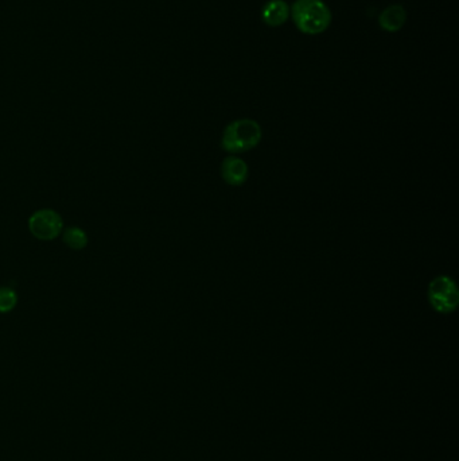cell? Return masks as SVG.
I'll return each instance as SVG.
<instances>
[{
  "instance_id": "1",
  "label": "cell",
  "mask_w": 459,
  "mask_h": 461,
  "mask_svg": "<svg viewBox=\"0 0 459 461\" xmlns=\"http://www.w3.org/2000/svg\"><path fill=\"white\" fill-rule=\"evenodd\" d=\"M290 14L297 30L307 35H318L331 23V11L322 0H295Z\"/></svg>"
},
{
  "instance_id": "2",
  "label": "cell",
  "mask_w": 459,
  "mask_h": 461,
  "mask_svg": "<svg viewBox=\"0 0 459 461\" xmlns=\"http://www.w3.org/2000/svg\"><path fill=\"white\" fill-rule=\"evenodd\" d=\"M262 136V127L256 120L239 119L225 127L221 136V149L231 156H239L257 147Z\"/></svg>"
},
{
  "instance_id": "3",
  "label": "cell",
  "mask_w": 459,
  "mask_h": 461,
  "mask_svg": "<svg viewBox=\"0 0 459 461\" xmlns=\"http://www.w3.org/2000/svg\"><path fill=\"white\" fill-rule=\"evenodd\" d=\"M427 299L432 309L440 314L453 313L459 303L457 283L447 275L435 276L427 289Z\"/></svg>"
},
{
  "instance_id": "4",
  "label": "cell",
  "mask_w": 459,
  "mask_h": 461,
  "mask_svg": "<svg viewBox=\"0 0 459 461\" xmlns=\"http://www.w3.org/2000/svg\"><path fill=\"white\" fill-rule=\"evenodd\" d=\"M31 235L42 242L55 241L64 231V221L53 209H39L28 218Z\"/></svg>"
},
{
  "instance_id": "5",
  "label": "cell",
  "mask_w": 459,
  "mask_h": 461,
  "mask_svg": "<svg viewBox=\"0 0 459 461\" xmlns=\"http://www.w3.org/2000/svg\"><path fill=\"white\" fill-rule=\"evenodd\" d=\"M219 173L226 185L232 188H239L246 182L249 169L243 158L237 156H228L221 162Z\"/></svg>"
},
{
  "instance_id": "6",
  "label": "cell",
  "mask_w": 459,
  "mask_h": 461,
  "mask_svg": "<svg viewBox=\"0 0 459 461\" xmlns=\"http://www.w3.org/2000/svg\"><path fill=\"white\" fill-rule=\"evenodd\" d=\"M290 17V6L284 0H270L262 10V19L271 28L286 23Z\"/></svg>"
},
{
  "instance_id": "7",
  "label": "cell",
  "mask_w": 459,
  "mask_h": 461,
  "mask_svg": "<svg viewBox=\"0 0 459 461\" xmlns=\"http://www.w3.org/2000/svg\"><path fill=\"white\" fill-rule=\"evenodd\" d=\"M407 21V11L400 4H391L378 17L380 28L388 32H396L403 28Z\"/></svg>"
},
{
  "instance_id": "8",
  "label": "cell",
  "mask_w": 459,
  "mask_h": 461,
  "mask_svg": "<svg viewBox=\"0 0 459 461\" xmlns=\"http://www.w3.org/2000/svg\"><path fill=\"white\" fill-rule=\"evenodd\" d=\"M62 234H64L62 235L64 243L72 250L80 251L88 245V236L85 231L79 227H69L65 231H62Z\"/></svg>"
},
{
  "instance_id": "9",
  "label": "cell",
  "mask_w": 459,
  "mask_h": 461,
  "mask_svg": "<svg viewBox=\"0 0 459 461\" xmlns=\"http://www.w3.org/2000/svg\"><path fill=\"white\" fill-rule=\"evenodd\" d=\"M18 303V296L11 288H0V313L11 312Z\"/></svg>"
}]
</instances>
